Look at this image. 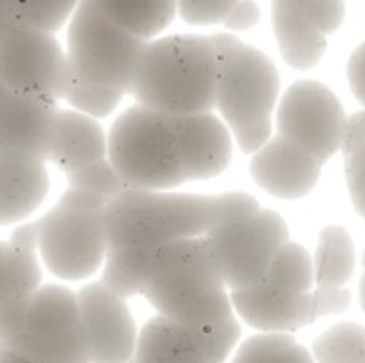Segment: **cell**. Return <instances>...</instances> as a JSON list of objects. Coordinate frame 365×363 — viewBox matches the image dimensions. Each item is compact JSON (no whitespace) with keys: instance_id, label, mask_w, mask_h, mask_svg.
I'll list each match as a JSON object with an SVG mask.
<instances>
[{"instance_id":"obj_5","label":"cell","mask_w":365,"mask_h":363,"mask_svg":"<svg viewBox=\"0 0 365 363\" xmlns=\"http://www.w3.org/2000/svg\"><path fill=\"white\" fill-rule=\"evenodd\" d=\"M107 158L135 190H175L186 184L173 118L137 103L113 120Z\"/></svg>"},{"instance_id":"obj_42","label":"cell","mask_w":365,"mask_h":363,"mask_svg":"<svg viewBox=\"0 0 365 363\" xmlns=\"http://www.w3.org/2000/svg\"><path fill=\"white\" fill-rule=\"evenodd\" d=\"M4 92H6V90H4V88L0 86V103H2V98H4Z\"/></svg>"},{"instance_id":"obj_37","label":"cell","mask_w":365,"mask_h":363,"mask_svg":"<svg viewBox=\"0 0 365 363\" xmlns=\"http://www.w3.org/2000/svg\"><path fill=\"white\" fill-rule=\"evenodd\" d=\"M6 242L11 246H15V248L36 252L38 250V220H26V223L13 227V231H11Z\"/></svg>"},{"instance_id":"obj_15","label":"cell","mask_w":365,"mask_h":363,"mask_svg":"<svg viewBox=\"0 0 365 363\" xmlns=\"http://www.w3.org/2000/svg\"><path fill=\"white\" fill-rule=\"evenodd\" d=\"M321 163L295 141L278 135L250 158L252 180L274 197L302 199L312 193L321 178Z\"/></svg>"},{"instance_id":"obj_8","label":"cell","mask_w":365,"mask_h":363,"mask_svg":"<svg viewBox=\"0 0 365 363\" xmlns=\"http://www.w3.org/2000/svg\"><path fill=\"white\" fill-rule=\"evenodd\" d=\"M145 43L86 0H79L66 24V58L71 66L86 79L124 94H130Z\"/></svg>"},{"instance_id":"obj_24","label":"cell","mask_w":365,"mask_h":363,"mask_svg":"<svg viewBox=\"0 0 365 363\" xmlns=\"http://www.w3.org/2000/svg\"><path fill=\"white\" fill-rule=\"evenodd\" d=\"M124 96L126 94L120 90H113L109 86L86 79L83 75H79L71 66V77H68L62 101L73 111H79L88 118H94V120H103L120 107Z\"/></svg>"},{"instance_id":"obj_23","label":"cell","mask_w":365,"mask_h":363,"mask_svg":"<svg viewBox=\"0 0 365 363\" xmlns=\"http://www.w3.org/2000/svg\"><path fill=\"white\" fill-rule=\"evenodd\" d=\"M156 250L145 248H120L107 250L105 263L101 267V285L122 300H133L143 295L148 272Z\"/></svg>"},{"instance_id":"obj_32","label":"cell","mask_w":365,"mask_h":363,"mask_svg":"<svg viewBox=\"0 0 365 363\" xmlns=\"http://www.w3.org/2000/svg\"><path fill=\"white\" fill-rule=\"evenodd\" d=\"M346 186L357 214L365 218V141L351 158H346Z\"/></svg>"},{"instance_id":"obj_22","label":"cell","mask_w":365,"mask_h":363,"mask_svg":"<svg viewBox=\"0 0 365 363\" xmlns=\"http://www.w3.org/2000/svg\"><path fill=\"white\" fill-rule=\"evenodd\" d=\"M317 289H344L355 272V246L344 227H325L312 257Z\"/></svg>"},{"instance_id":"obj_12","label":"cell","mask_w":365,"mask_h":363,"mask_svg":"<svg viewBox=\"0 0 365 363\" xmlns=\"http://www.w3.org/2000/svg\"><path fill=\"white\" fill-rule=\"evenodd\" d=\"M278 135L295 141L321 165L342 150L346 113L340 98L321 81H295L278 105Z\"/></svg>"},{"instance_id":"obj_14","label":"cell","mask_w":365,"mask_h":363,"mask_svg":"<svg viewBox=\"0 0 365 363\" xmlns=\"http://www.w3.org/2000/svg\"><path fill=\"white\" fill-rule=\"evenodd\" d=\"M58 101L45 96L4 92L0 103V154L47 160Z\"/></svg>"},{"instance_id":"obj_36","label":"cell","mask_w":365,"mask_h":363,"mask_svg":"<svg viewBox=\"0 0 365 363\" xmlns=\"http://www.w3.org/2000/svg\"><path fill=\"white\" fill-rule=\"evenodd\" d=\"M349 83L353 94L357 96V101L365 107V43H361L349 58Z\"/></svg>"},{"instance_id":"obj_17","label":"cell","mask_w":365,"mask_h":363,"mask_svg":"<svg viewBox=\"0 0 365 363\" xmlns=\"http://www.w3.org/2000/svg\"><path fill=\"white\" fill-rule=\"evenodd\" d=\"M47 160L0 154V227L30 220L49 193Z\"/></svg>"},{"instance_id":"obj_40","label":"cell","mask_w":365,"mask_h":363,"mask_svg":"<svg viewBox=\"0 0 365 363\" xmlns=\"http://www.w3.org/2000/svg\"><path fill=\"white\" fill-rule=\"evenodd\" d=\"M4 280H6V240L0 242V293L4 289Z\"/></svg>"},{"instance_id":"obj_28","label":"cell","mask_w":365,"mask_h":363,"mask_svg":"<svg viewBox=\"0 0 365 363\" xmlns=\"http://www.w3.org/2000/svg\"><path fill=\"white\" fill-rule=\"evenodd\" d=\"M79 0H13V13L19 26L58 32L77 9Z\"/></svg>"},{"instance_id":"obj_38","label":"cell","mask_w":365,"mask_h":363,"mask_svg":"<svg viewBox=\"0 0 365 363\" xmlns=\"http://www.w3.org/2000/svg\"><path fill=\"white\" fill-rule=\"evenodd\" d=\"M13 26H17L15 13H13V0H0V36L9 32Z\"/></svg>"},{"instance_id":"obj_34","label":"cell","mask_w":365,"mask_h":363,"mask_svg":"<svg viewBox=\"0 0 365 363\" xmlns=\"http://www.w3.org/2000/svg\"><path fill=\"white\" fill-rule=\"evenodd\" d=\"M259 19H261V9L255 0H237L235 6L225 17L222 26L229 28L231 32H240V30L255 28L259 24Z\"/></svg>"},{"instance_id":"obj_7","label":"cell","mask_w":365,"mask_h":363,"mask_svg":"<svg viewBox=\"0 0 365 363\" xmlns=\"http://www.w3.org/2000/svg\"><path fill=\"white\" fill-rule=\"evenodd\" d=\"M314 287L312 255L289 242L274 259L265 278L248 289L231 291V306L250 327L263 334H291L310 323Z\"/></svg>"},{"instance_id":"obj_3","label":"cell","mask_w":365,"mask_h":363,"mask_svg":"<svg viewBox=\"0 0 365 363\" xmlns=\"http://www.w3.org/2000/svg\"><path fill=\"white\" fill-rule=\"evenodd\" d=\"M143 297L178 325L203 329L233 317L229 289L205 237L160 246L154 252Z\"/></svg>"},{"instance_id":"obj_13","label":"cell","mask_w":365,"mask_h":363,"mask_svg":"<svg viewBox=\"0 0 365 363\" xmlns=\"http://www.w3.org/2000/svg\"><path fill=\"white\" fill-rule=\"evenodd\" d=\"M81 329L90 363H133L139 327L128 302L98 280L77 291Z\"/></svg>"},{"instance_id":"obj_39","label":"cell","mask_w":365,"mask_h":363,"mask_svg":"<svg viewBox=\"0 0 365 363\" xmlns=\"http://www.w3.org/2000/svg\"><path fill=\"white\" fill-rule=\"evenodd\" d=\"M0 363H38V362L30 359L28 355H24V353H19V351L6 349V347H0Z\"/></svg>"},{"instance_id":"obj_27","label":"cell","mask_w":365,"mask_h":363,"mask_svg":"<svg viewBox=\"0 0 365 363\" xmlns=\"http://www.w3.org/2000/svg\"><path fill=\"white\" fill-rule=\"evenodd\" d=\"M66 175V188L68 190H79V193H88L94 195L98 199H103L105 203L113 201L115 197H120L128 186L124 184V180L120 178V173L115 171V167L109 163V158L90 163L86 167H79Z\"/></svg>"},{"instance_id":"obj_2","label":"cell","mask_w":365,"mask_h":363,"mask_svg":"<svg viewBox=\"0 0 365 363\" xmlns=\"http://www.w3.org/2000/svg\"><path fill=\"white\" fill-rule=\"evenodd\" d=\"M216 53L210 36L167 34L145 43L130 88L137 105L169 118L216 107Z\"/></svg>"},{"instance_id":"obj_33","label":"cell","mask_w":365,"mask_h":363,"mask_svg":"<svg viewBox=\"0 0 365 363\" xmlns=\"http://www.w3.org/2000/svg\"><path fill=\"white\" fill-rule=\"evenodd\" d=\"M30 302H9L0 297V344L17 338L24 329Z\"/></svg>"},{"instance_id":"obj_21","label":"cell","mask_w":365,"mask_h":363,"mask_svg":"<svg viewBox=\"0 0 365 363\" xmlns=\"http://www.w3.org/2000/svg\"><path fill=\"white\" fill-rule=\"evenodd\" d=\"M105 17L133 32L143 41H152L165 32L175 19V0H86Z\"/></svg>"},{"instance_id":"obj_26","label":"cell","mask_w":365,"mask_h":363,"mask_svg":"<svg viewBox=\"0 0 365 363\" xmlns=\"http://www.w3.org/2000/svg\"><path fill=\"white\" fill-rule=\"evenodd\" d=\"M317 363H365V327L338 323L314 340Z\"/></svg>"},{"instance_id":"obj_6","label":"cell","mask_w":365,"mask_h":363,"mask_svg":"<svg viewBox=\"0 0 365 363\" xmlns=\"http://www.w3.org/2000/svg\"><path fill=\"white\" fill-rule=\"evenodd\" d=\"M107 203L94 195L64 190L58 203L38 218L41 265L64 282L96 276L107 257Z\"/></svg>"},{"instance_id":"obj_20","label":"cell","mask_w":365,"mask_h":363,"mask_svg":"<svg viewBox=\"0 0 365 363\" xmlns=\"http://www.w3.org/2000/svg\"><path fill=\"white\" fill-rule=\"evenodd\" d=\"M272 19L280 53L289 66L308 71L321 62L327 49V34H323L312 21L280 6H272Z\"/></svg>"},{"instance_id":"obj_41","label":"cell","mask_w":365,"mask_h":363,"mask_svg":"<svg viewBox=\"0 0 365 363\" xmlns=\"http://www.w3.org/2000/svg\"><path fill=\"white\" fill-rule=\"evenodd\" d=\"M361 263H364V276H361V282H359V300H361V308H364L365 312V250Z\"/></svg>"},{"instance_id":"obj_16","label":"cell","mask_w":365,"mask_h":363,"mask_svg":"<svg viewBox=\"0 0 365 363\" xmlns=\"http://www.w3.org/2000/svg\"><path fill=\"white\" fill-rule=\"evenodd\" d=\"M186 182L220 175L233 158V135L216 113L173 118Z\"/></svg>"},{"instance_id":"obj_25","label":"cell","mask_w":365,"mask_h":363,"mask_svg":"<svg viewBox=\"0 0 365 363\" xmlns=\"http://www.w3.org/2000/svg\"><path fill=\"white\" fill-rule=\"evenodd\" d=\"M231 363H317L291 334H261L248 338Z\"/></svg>"},{"instance_id":"obj_9","label":"cell","mask_w":365,"mask_h":363,"mask_svg":"<svg viewBox=\"0 0 365 363\" xmlns=\"http://www.w3.org/2000/svg\"><path fill=\"white\" fill-rule=\"evenodd\" d=\"M229 291L259 285L278 252L291 242L289 227L274 210L220 225L203 235Z\"/></svg>"},{"instance_id":"obj_29","label":"cell","mask_w":365,"mask_h":363,"mask_svg":"<svg viewBox=\"0 0 365 363\" xmlns=\"http://www.w3.org/2000/svg\"><path fill=\"white\" fill-rule=\"evenodd\" d=\"M272 6L287 9L308 21H312L323 34H334L346 13L344 0H272Z\"/></svg>"},{"instance_id":"obj_30","label":"cell","mask_w":365,"mask_h":363,"mask_svg":"<svg viewBox=\"0 0 365 363\" xmlns=\"http://www.w3.org/2000/svg\"><path fill=\"white\" fill-rule=\"evenodd\" d=\"M237 0H175L178 15L188 26L222 24Z\"/></svg>"},{"instance_id":"obj_35","label":"cell","mask_w":365,"mask_h":363,"mask_svg":"<svg viewBox=\"0 0 365 363\" xmlns=\"http://www.w3.org/2000/svg\"><path fill=\"white\" fill-rule=\"evenodd\" d=\"M365 141V109L346 118L344 124V137H342V154L344 158H351Z\"/></svg>"},{"instance_id":"obj_11","label":"cell","mask_w":365,"mask_h":363,"mask_svg":"<svg viewBox=\"0 0 365 363\" xmlns=\"http://www.w3.org/2000/svg\"><path fill=\"white\" fill-rule=\"evenodd\" d=\"M68 77L71 62L53 32L17 24L0 36V86L6 92L62 101Z\"/></svg>"},{"instance_id":"obj_31","label":"cell","mask_w":365,"mask_h":363,"mask_svg":"<svg viewBox=\"0 0 365 363\" xmlns=\"http://www.w3.org/2000/svg\"><path fill=\"white\" fill-rule=\"evenodd\" d=\"M353 297L349 289H312L310 295V323L329 317L342 315L349 310Z\"/></svg>"},{"instance_id":"obj_4","label":"cell","mask_w":365,"mask_h":363,"mask_svg":"<svg viewBox=\"0 0 365 363\" xmlns=\"http://www.w3.org/2000/svg\"><path fill=\"white\" fill-rule=\"evenodd\" d=\"M216 53V109L244 154L272 139V113L280 94V75L269 56L231 32L210 36Z\"/></svg>"},{"instance_id":"obj_19","label":"cell","mask_w":365,"mask_h":363,"mask_svg":"<svg viewBox=\"0 0 365 363\" xmlns=\"http://www.w3.org/2000/svg\"><path fill=\"white\" fill-rule=\"evenodd\" d=\"M133 363H214L203 329L152 317L137 338Z\"/></svg>"},{"instance_id":"obj_18","label":"cell","mask_w":365,"mask_h":363,"mask_svg":"<svg viewBox=\"0 0 365 363\" xmlns=\"http://www.w3.org/2000/svg\"><path fill=\"white\" fill-rule=\"evenodd\" d=\"M103 158H107V133L101 122L68 107H60L47 163L71 173Z\"/></svg>"},{"instance_id":"obj_1","label":"cell","mask_w":365,"mask_h":363,"mask_svg":"<svg viewBox=\"0 0 365 363\" xmlns=\"http://www.w3.org/2000/svg\"><path fill=\"white\" fill-rule=\"evenodd\" d=\"M261 210L248 193L192 195L178 190L126 188L105 208L107 248H145L203 237L212 229Z\"/></svg>"},{"instance_id":"obj_10","label":"cell","mask_w":365,"mask_h":363,"mask_svg":"<svg viewBox=\"0 0 365 363\" xmlns=\"http://www.w3.org/2000/svg\"><path fill=\"white\" fill-rule=\"evenodd\" d=\"M0 347L38 363H90L77 291L64 285H43L28 304L21 334Z\"/></svg>"}]
</instances>
